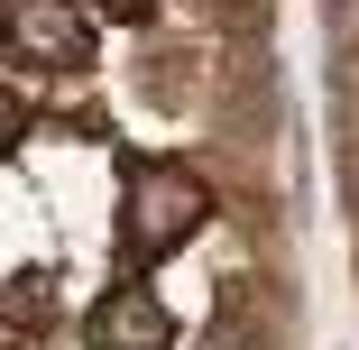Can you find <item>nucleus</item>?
<instances>
[{
	"label": "nucleus",
	"instance_id": "obj_1",
	"mask_svg": "<svg viewBox=\"0 0 359 350\" xmlns=\"http://www.w3.org/2000/svg\"><path fill=\"white\" fill-rule=\"evenodd\" d=\"M203 222H212V184H203L194 166L138 157V166L120 175V267H129V276L157 267V258H175Z\"/></svg>",
	"mask_w": 359,
	"mask_h": 350
},
{
	"label": "nucleus",
	"instance_id": "obj_2",
	"mask_svg": "<svg viewBox=\"0 0 359 350\" xmlns=\"http://www.w3.org/2000/svg\"><path fill=\"white\" fill-rule=\"evenodd\" d=\"M0 37L19 55H37V65H83L93 55V28L65 10V0H10V10H0Z\"/></svg>",
	"mask_w": 359,
	"mask_h": 350
},
{
	"label": "nucleus",
	"instance_id": "obj_3",
	"mask_svg": "<svg viewBox=\"0 0 359 350\" xmlns=\"http://www.w3.org/2000/svg\"><path fill=\"white\" fill-rule=\"evenodd\" d=\"M93 350H175V314L148 295V286H111L102 304H93V332H83Z\"/></svg>",
	"mask_w": 359,
	"mask_h": 350
},
{
	"label": "nucleus",
	"instance_id": "obj_4",
	"mask_svg": "<svg viewBox=\"0 0 359 350\" xmlns=\"http://www.w3.org/2000/svg\"><path fill=\"white\" fill-rule=\"evenodd\" d=\"M19 138H28V102H19L10 83H0V157H10V148H19Z\"/></svg>",
	"mask_w": 359,
	"mask_h": 350
},
{
	"label": "nucleus",
	"instance_id": "obj_5",
	"mask_svg": "<svg viewBox=\"0 0 359 350\" xmlns=\"http://www.w3.org/2000/svg\"><path fill=\"white\" fill-rule=\"evenodd\" d=\"M93 10H102V19H148L157 0H93Z\"/></svg>",
	"mask_w": 359,
	"mask_h": 350
},
{
	"label": "nucleus",
	"instance_id": "obj_6",
	"mask_svg": "<svg viewBox=\"0 0 359 350\" xmlns=\"http://www.w3.org/2000/svg\"><path fill=\"white\" fill-rule=\"evenodd\" d=\"M203 350H258V341H249V332H240V323H222V332H212V341H203Z\"/></svg>",
	"mask_w": 359,
	"mask_h": 350
}]
</instances>
